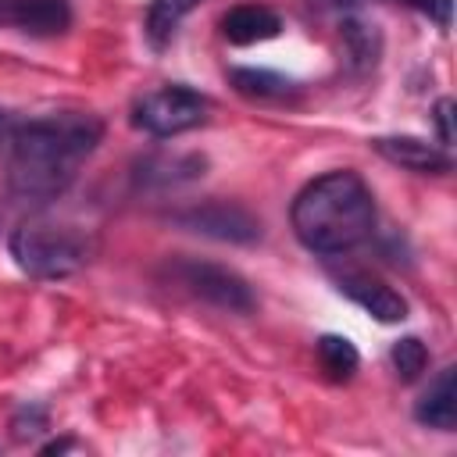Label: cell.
Listing matches in <instances>:
<instances>
[{
    "mask_svg": "<svg viewBox=\"0 0 457 457\" xmlns=\"http://www.w3.org/2000/svg\"><path fill=\"white\" fill-rule=\"evenodd\" d=\"M282 32V18L264 4H239L221 18V36L236 46H250Z\"/></svg>",
    "mask_w": 457,
    "mask_h": 457,
    "instance_id": "cell-10",
    "label": "cell"
},
{
    "mask_svg": "<svg viewBox=\"0 0 457 457\" xmlns=\"http://www.w3.org/2000/svg\"><path fill=\"white\" fill-rule=\"evenodd\" d=\"M228 82L236 86V93H243L250 100H278L293 89V82L286 75L268 71V68H232Z\"/></svg>",
    "mask_w": 457,
    "mask_h": 457,
    "instance_id": "cell-13",
    "label": "cell"
},
{
    "mask_svg": "<svg viewBox=\"0 0 457 457\" xmlns=\"http://www.w3.org/2000/svg\"><path fill=\"white\" fill-rule=\"evenodd\" d=\"M389 164H400L407 171H418V175H443L450 171V154L446 146H432L418 136H378L371 143Z\"/></svg>",
    "mask_w": 457,
    "mask_h": 457,
    "instance_id": "cell-8",
    "label": "cell"
},
{
    "mask_svg": "<svg viewBox=\"0 0 457 457\" xmlns=\"http://www.w3.org/2000/svg\"><path fill=\"white\" fill-rule=\"evenodd\" d=\"M318 361L332 378H350L357 371V364H361L353 343L343 339V336H321L318 339Z\"/></svg>",
    "mask_w": 457,
    "mask_h": 457,
    "instance_id": "cell-14",
    "label": "cell"
},
{
    "mask_svg": "<svg viewBox=\"0 0 457 457\" xmlns=\"http://www.w3.org/2000/svg\"><path fill=\"white\" fill-rule=\"evenodd\" d=\"M7 21L29 36H61L71 25L68 0H11Z\"/></svg>",
    "mask_w": 457,
    "mask_h": 457,
    "instance_id": "cell-9",
    "label": "cell"
},
{
    "mask_svg": "<svg viewBox=\"0 0 457 457\" xmlns=\"http://www.w3.org/2000/svg\"><path fill=\"white\" fill-rule=\"evenodd\" d=\"M343 36H346V43H350V50H353V57H357L361 64H375V54H378V43L371 39V32H368V25H357V21H346V25H343Z\"/></svg>",
    "mask_w": 457,
    "mask_h": 457,
    "instance_id": "cell-16",
    "label": "cell"
},
{
    "mask_svg": "<svg viewBox=\"0 0 457 457\" xmlns=\"http://www.w3.org/2000/svg\"><path fill=\"white\" fill-rule=\"evenodd\" d=\"M293 232L314 253H343L375 228V200L357 171H328L293 200Z\"/></svg>",
    "mask_w": 457,
    "mask_h": 457,
    "instance_id": "cell-2",
    "label": "cell"
},
{
    "mask_svg": "<svg viewBox=\"0 0 457 457\" xmlns=\"http://www.w3.org/2000/svg\"><path fill=\"white\" fill-rule=\"evenodd\" d=\"M11 257L32 278H68L93 257V239L79 225L54 218H25L11 232Z\"/></svg>",
    "mask_w": 457,
    "mask_h": 457,
    "instance_id": "cell-3",
    "label": "cell"
},
{
    "mask_svg": "<svg viewBox=\"0 0 457 457\" xmlns=\"http://www.w3.org/2000/svg\"><path fill=\"white\" fill-rule=\"evenodd\" d=\"M171 275L200 300L221 307V311H232V314H250L253 311V289L243 275H236L232 268L225 264H214V261H196V257H186V261H175Z\"/></svg>",
    "mask_w": 457,
    "mask_h": 457,
    "instance_id": "cell-5",
    "label": "cell"
},
{
    "mask_svg": "<svg viewBox=\"0 0 457 457\" xmlns=\"http://www.w3.org/2000/svg\"><path fill=\"white\" fill-rule=\"evenodd\" d=\"M393 368H396V375H400L403 382H414V378L428 368V350H425V343H421L418 336L396 339V343H393Z\"/></svg>",
    "mask_w": 457,
    "mask_h": 457,
    "instance_id": "cell-15",
    "label": "cell"
},
{
    "mask_svg": "<svg viewBox=\"0 0 457 457\" xmlns=\"http://www.w3.org/2000/svg\"><path fill=\"white\" fill-rule=\"evenodd\" d=\"M182 225L204 232V236H214V239H228V243H250L261 236V225L250 211L236 207V204H204V207H193V211H182L179 214Z\"/></svg>",
    "mask_w": 457,
    "mask_h": 457,
    "instance_id": "cell-6",
    "label": "cell"
},
{
    "mask_svg": "<svg viewBox=\"0 0 457 457\" xmlns=\"http://www.w3.org/2000/svg\"><path fill=\"white\" fill-rule=\"evenodd\" d=\"M453 378H457V368H443L436 375V382L428 386V393L418 400L414 418L421 425L439 428V432H453V425H457V386H453Z\"/></svg>",
    "mask_w": 457,
    "mask_h": 457,
    "instance_id": "cell-11",
    "label": "cell"
},
{
    "mask_svg": "<svg viewBox=\"0 0 457 457\" xmlns=\"http://www.w3.org/2000/svg\"><path fill=\"white\" fill-rule=\"evenodd\" d=\"M339 289L378 321H403L407 318V300L371 271H343Z\"/></svg>",
    "mask_w": 457,
    "mask_h": 457,
    "instance_id": "cell-7",
    "label": "cell"
},
{
    "mask_svg": "<svg viewBox=\"0 0 457 457\" xmlns=\"http://www.w3.org/2000/svg\"><path fill=\"white\" fill-rule=\"evenodd\" d=\"M7 136H11V114L0 111V143H7Z\"/></svg>",
    "mask_w": 457,
    "mask_h": 457,
    "instance_id": "cell-18",
    "label": "cell"
},
{
    "mask_svg": "<svg viewBox=\"0 0 457 457\" xmlns=\"http://www.w3.org/2000/svg\"><path fill=\"white\" fill-rule=\"evenodd\" d=\"M432 118H436V129H439V143L450 146V143H453V100H450V96L436 100Z\"/></svg>",
    "mask_w": 457,
    "mask_h": 457,
    "instance_id": "cell-17",
    "label": "cell"
},
{
    "mask_svg": "<svg viewBox=\"0 0 457 457\" xmlns=\"http://www.w3.org/2000/svg\"><path fill=\"white\" fill-rule=\"evenodd\" d=\"M200 4L204 0H150V7H146V39L154 46L171 43V36L182 25V18L189 11H196Z\"/></svg>",
    "mask_w": 457,
    "mask_h": 457,
    "instance_id": "cell-12",
    "label": "cell"
},
{
    "mask_svg": "<svg viewBox=\"0 0 457 457\" xmlns=\"http://www.w3.org/2000/svg\"><path fill=\"white\" fill-rule=\"evenodd\" d=\"M104 139V121L82 111H61L14 125L7 136V189L21 204H50L68 193L79 168Z\"/></svg>",
    "mask_w": 457,
    "mask_h": 457,
    "instance_id": "cell-1",
    "label": "cell"
},
{
    "mask_svg": "<svg viewBox=\"0 0 457 457\" xmlns=\"http://www.w3.org/2000/svg\"><path fill=\"white\" fill-rule=\"evenodd\" d=\"M7 7H11V0H0V21H7Z\"/></svg>",
    "mask_w": 457,
    "mask_h": 457,
    "instance_id": "cell-19",
    "label": "cell"
},
{
    "mask_svg": "<svg viewBox=\"0 0 457 457\" xmlns=\"http://www.w3.org/2000/svg\"><path fill=\"white\" fill-rule=\"evenodd\" d=\"M207 111H211V100L200 89L171 82V86H161V89H150L146 96H139L132 107V121L143 132L168 139V136H182V132L204 125Z\"/></svg>",
    "mask_w": 457,
    "mask_h": 457,
    "instance_id": "cell-4",
    "label": "cell"
}]
</instances>
